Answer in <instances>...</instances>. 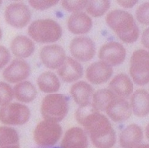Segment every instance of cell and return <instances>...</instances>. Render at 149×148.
<instances>
[{
	"label": "cell",
	"instance_id": "obj_34",
	"mask_svg": "<svg viewBox=\"0 0 149 148\" xmlns=\"http://www.w3.org/2000/svg\"><path fill=\"white\" fill-rule=\"evenodd\" d=\"M117 3L121 6L128 8L132 7L137 3V1H117Z\"/></svg>",
	"mask_w": 149,
	"mask_h": 148
},
{
	"label": "cell",
	"instance_id": "obj_33",
	"mask_svg": "<svg viewBox=\"0 0 149 148\" xmlns=\"http://www.w3.org/2000/svg\"><path fill=\"white\" fill-rule=\"evenodd\" d=\"M10 57V53L8 49L3 46H0V69L8 63Z\"/></svg>",
	"mask_w": 149,
	"mask_h": 148
},
{
	"label": "cell",
	"instance_id": "obj_19",
	"mask_svg": "<svg viewBox=\"0 0 149 148\" xmlns=\"http://www.w3.org/2000/svg\"><path fill=\"white\" fill-rule=\"evenodd\" d=\"M109 88L117 97L125 98L132 93L133 84L127 75L121 73L115 77L111 81Z\"/></svg>",
	"mask_w": 149,
	"mask_h": 148
},
{
	"label": "cell",
	"instance_id": "obj_31",
	"mask_svg": "<svg viewBox=\"0 0 149 148\" xmlns=\"http://www.w3.org/2000/svg\"><path fill=\"white\" fill-rule=\"evenodd\" d=\"M148 3L140 5L137 9L136 16L137 20L143 24L148 25Z\"/></svg>",
	"mask_w": 149,
	"mask_h": 148
},
{
	"label": "cell",
	"instance_id": "obj_2",
	"mask_svg": "<svg viewBox=\"0 0 149 148\" xmlns=\"http://www.w3.org/2000/svg\"><path fill=\"white\" fill-rule=\"evenodd\" d=\"M106 20L123 41L132 43L139 38V27L130 13L123 10H113L107 15Z\"/></svg>",
	"mask_w": 149,
	"mask_h": 148
},
{
	"label": "cell",
	"instance_id": "obj_6",
	"mask_svg": "<svg viewBox=\"0 0 149 148\" xmlns=\"http://www.w3.org/2000/svg\"><path fill=\"white\" fill-rule=\"evenodd\" d=\"M62 135V128L56 123L44 120L40 122L34 131V139L42 146H53Z\"/></svg>",
	"mask_w": 149,
	"mask_h": 148
},
{
	"label": "cell",
	"instance_id": "obj_26",
	"mask_svg": "<svg viewBox=\"0 0 149 148\" xmlns=\"http://www.w3.org/2000/svg\"><path fill=\"white\" fill-rule=\"evenodd\" d=\"M19 144V136L17 131L13 128L0 127V147Z\"/></svg>",
	"mask_w": 149,
	"mask_h": 148
},
{
	"label": "cell",
	"instance_id": "obj_25",
	"mask_svg": "<svg viewBox=\"0 0 149 148\" xmlns=\"http://www.w3.org/2000/svg\"><path fill=\"white\" fill-rule=\"evenodd\" d=\"M116 97L111 90L102 89L93 94V104L99 111H105L109 103Z\"/></svg>",
	"mask_w": 149,
	"mask_h": 148
},
{
	"label": "cell",
	"instance_id": "obj_4",
	"mask_svg": "<svg viewBox=\"0 0 149 148\" xmlns=\"http://www.w3.org/2000/svg\"><path fill=\"white\" fill-rule=\"evenodd\" d=\"M28 33L37 42L53 43L61 37L62 29L58 23L53 20H38L30 25Z\"/></svg>",
	"mask_w": 149,
	"mask_h": 148
},
{
	"label": "cell",
	"instance_id": "obj_18",
	"mask_svg": "<svg viewBox=\"0 0 149 148\" xmlns=\"http://www.w3.org/2000/svg\"><path fill=\"white\" fill-rule=\"evenodd\" d=\"M92 21L87 14L84 12H74L68 20L69 30L76 35L85 34L91 30Z\"/></svg>",
	"mask_w": 149,
	"mask_h": 148
},
{
	"label": "cell",
	"instance_id": "obj_13",
	"mask_svg": "<svg viewBox=\"0 0 149 148\" xmlns=\"http://www.w3.org/2000/svg\"><path fill=\"white\" fill-rule=\"evenodd\" d=\"M106 112L115 122H124L131 116L132 111L129 102L123 98L116 97L106 109Z\"/></svg>",
	"mask_w": 149,
	"mask_h": 148
},
{
	"label": "cell",
	"instance_id": "obj_24",
	"mask_svg": "<svg viewBox=\"0 0 149 148\" xmlns=\"http://www.w3.org/2000/svg\"><path fill=\"white\" fill-rule=\"evenodd\" d=\"M14 94L19 101L28 103L35 99L37 95V90L31 82L24 81L17 84L14 86Z\"/></svg>",
	"mask_w": 149,
	"mask_h": 148
},
{
	"label": "cell",
	"instance_id": "obj_40",
	"mask_svg": "<svg viewBox=\"0 0 149 148\" xmlns=\"http://www.w3.org/2000/svg\"><path fill=\"white\" fill-rule=\"evenodd\" d=\"M55 148H58V147H55Z\"/></svg>",
	"mask_w": 149,
	"mask_h": 148
},
{
	"label": "cell",
	"instance_id": "obj_22",
	"mask_svg": "<svg viewBox=\"0 0 149 148\" xmlns=\"http://www.w3.org/2000/svg\"><path fill=\"white\" fill-rule=\"evenodd\" d=\"M131 109L138 117H144L148 114V93L143 89H139L131 97Z\"/></svg>",
	"mask_w": 149,
	"mask_h": 148
},
{
	"label": "cell",
	"instance_id": "obj_9",
	"mask_svg": "<svg viewBox=\"0 0 149 148\" xmlns=\"http://www.w3.org/2000/svg\"><path fill=\"white\" fill-rule=\"evenodd\" d=\"M126 51L121 44L111 41L103 45L99 50V57L102 62L110 66L122 64L125 58Z\"/></svg>",
	"mask_w": 149,
	"mask_h": 148
},
{
	"label": "cell",
	"instance_id": "obj_36",
	"mask_svg": "<svg viewBox=\"0 0 149 148\" xmlns=\"http://www.w3.org/2000/svg\"><path fill=\"white\" fill-rule=\"evenodd\" d=\"M0 148H20L19 144V145H8V146H1Z\"/></svg>",
	"mask_w": 149,
	"mask_h": 148
},
{
	"label": "cell",
	"instance_id": "obj_14",
	"mask_svg": "<svg viewBox=\"0 0 149 148\" xmlns=\"http://www.w3.org/2000/svg\"><path fill=\"white\" fill-rule=\"evenodd\" d=\"M111 66L103 62H97L89 66L86 71L87 80L94 84L106 82L112 75Z\"/></svg>",
	"mask_w": 149,
	"mask_h": 148
},
{
	"label": "cell",
	"instance_id": "obj_17",
	"mask_svg": "<svg viewBox=\"0 0 149 148\" xmlns=\"http://www.w3.org/2000/svg\"><path fill=\"white\" fill-rule=\"evenodd\" d=\"M143 139L142 129L137 124L127 126L121 133L120 145L123 148H136L140 145Z\"/></svg>",
	"mask_w": 149,
	"mask_h": 148
},
{
	"label": "cell",
	"instance_id": "obj_10",
	"mask_svg": "<svg viewBox=\"0 0 149 148\" xmlns=\"http://www.w3.org/2000/svg\"><path fill=\"white\" fill-rule=\"evenodd\" d=\"M70 50L74 57L82 62L91 60L95 54V44L87 37L74 38L70 43Z\"/></svg>",
	"mask_w": 149,
	"mask_h": 148
},
{
	"label": "cell",
	"instance_id": "obj_27",
	"mask_svg": "<svg viewBox=\"0 0 149 148\" xmlns=\"http://www.w3.org/2000/svg\"><path fill=\"white\" fill-rule=\"evenodd\" d=\"M109 1H90L87 5V11L92 16L100 17L105 14L110 7Z\"/></svg>",
	"mask_w": 149,
	"mask_h": 148
},
{
	"label": "cell",
	"instance_id": "obj_21",
	"mask_svg": "<svg viewBox=\"0 0 149 148\" xmlns=\"http://www.w3.org/2000/svg\"><path fill=\"white\" fill-rule=\"evenodd\" d=\"M70 93L77 104L83 106L90 102L93 95V89L88 83L79 81L71 86Z\"/></svg>",
	"mask_w": 149,
	"mask_h": 148
},
{
	"label": "cell",
	"instance_id": "obj_35",
	"mask_svg": "<svg viewBox=\"0 0 149 148\" xmlns=\"http://www.w3.org/2000/svg\"><path fill=\"white\" fill-rule=\"evenodd\" d=\"M141 41L146 48L148 49V28L146 29L142 35Z\"/></svg>",
	"mask_w": 149,
	"mask_h": 148
},
{
	"label": "cell",
	"instance_id": "obj_7",
	"mask_svg": "<svg viewBox=\"0 0 149 148\" xmlns=\"http://www.w3.org/2000/svg\"><path fill=\"white\" fill-rule=\"evenodd\" d=\"M130 74L136 84L144 85L148 82V52L139 49L133 53L130 61Z\"/></svg>",
	"mask_w": 149,
	"mask_h": 148
},
{
	"label": "cell",
	"instance_id": "obj_30",
	"mask_svg": "<svg viewBox=\"0 0 149 148\" xmlns=\"http://www.w3.org/2000/svg\"><path fill=\"white\" fill-rule=\"evenodd\" d=\"M88 1H63V7L68 11L77 12L84 8Z\"/></svg>",
	"mask_w": 149,
	"mask_h": 148
},
{
	"label": "cell",
	"instance_id": "obj_15",
	"mask_svg": "<svg viewBox=\"0 0 149 148\" xmlns=\"http://www.w3.org/2000/svg\"><path fill=\"white\" fill-rule=\"evenodd\" d=\"M83 73L82 66L71 57H66L63 64L59 67L58 73L66 82H72L80 79Z\"/></svg>",
	"mask_w": 149,
	"mask_h": 148
},
{
	"label": "cell",
	"instance_id": "obj_32",
	"mask_svg": "<svg viewBox=\"0 0 149 148\" xmlns=\"http://www.w3.org/2000/svg\"><path fill=\"white\" fill-rule=\"evenodd\" d=\"M58 3V1H29V3L33 8L39 10H47L52 6H55Z\"/></svg>",
	"mask_w": 149,
	"mask_h": 148
},
{
	"label": "cell",
	"instance_id": "obj_16",
	"mask_svg": "<svg viewBox=\"0 0 149 148\" xmlns=\"http://www.w3.org/2000/svg\"><path fill=\"white\" fill-rule=\"evenodd\" d=\"M87 137L80 127H72L67 130L61 142L62 148H87Z\"/></svg>",
	"mask_w": 149,
	"mask_h": 148
},
{
	"label": "cell",
	"instance_id": "obj_39",
	"mask_svg": "<svg viewBox=\"0 0 149 148\" xmlns=\"http://www.w3.org/2000/svg\"><path fill=\"white\" fill-rule=\"evenodd\" d=\"M1 3H2V1H0V6L1 5Z\"/></svg>",
	"mask_w": 149,
	"mask_h": 148
},
{
	"label": "cell",
	"instance_id": "obj_12",
	"mask_svg": "<svg viewBox=\"0 0 149 148\" xmlns=\"http://www.w3.org/2000/svg\"><path fill=\"white\" fill-rule=\"evenodd\" d=\"M31 72L29 65L24 60L16 59L5 69L3 77L8 82L17 83L26 79Z\"/></svg>",
	"mask_w": 149,
	"mask_h": 148
},
{
	"label": "cell",
	"instance_id": "obj_5",
	"mask_svg": "<svg viewBox=\"0 0 149 148\" xmlns=\"http://www.w3.org/2000/svg\"><path fill=\"white\" fill-rule=\"evenodd\" d=\"M30 115L29 108L17 102L8 103L0 108V121L7 125L24 124L29 120Z\"/></svg>",
	"mask_w": 149,
	"mask_h": 148
},
{
	"label": "cell",
	"instance_id": "obj_29",
	"mask_svg": "<svg viewBox=\"0 0 149 148\" xmlns=\"http://www.w3.org/2000/svg\"><path fill=\"white\" fill-rule=\"evenodd\" d=\"M13 91L7 83L0 82V106H4L13 100Z\"/></svg>",
	"mask_w": 149,
	"mask_h": 148
},
{
	"label": "cell",
	"instance_id": "obj_28",
	"mask_svg": "<svg viewBox=\"0 0 149 148\" xmlns=\"http://www.w3.org/2000/svg\"><path fill=\"white\" fill-rule=\"evenodd\" d=\"M98 111L99 110L91 102L83 106H80L76 113V120L78 123L81 125L87 117Z\"/></svg>",
	"mask_w": 149,
	"mask_h": 148
},
{
	"label": "cell",
	"instance_id": "obj_23",
	"mask_svg": "<svg viewBox=\"0 0 149 148\" xmlns=\"http://www.w3.org/2000/svg\"><path fill=\"white\" fill-rule=\"evenodd\" d=\"M37 84L40 90L45 93H53L60 88V82L55 73L51 72L42 73L38 77Z\"/></svg>",
	"mask_w": 149,
	"mask_h": 148
},
{
	"label": "cell",
	"instance_id": "obj_20",
	"mask_svg": "<svg viewBox=\"0 0 149 148\" xmlns=\"http://www.w3.org/2000/svg\"><path fill=\"white\" fill-rule=\"evenodd\" d=\"M35 44L32 40L24 36H19L11 43L13 53L18 57L25 58L31 56L35 50Z\"/></svg>",
	"mask_w": 149,
	"mask_h": 148
},
{
	"label": "cell",
	"instance_id": "obj_38",
	"mask_svg": "<svg viewBox=\"0 0 149 148\" xmlns=\"http://www.w3.org/2000/svg\"><path fill=\"white\" fill-rule=\"evenodd\" d=\"M1 37H2V30L1 28H0V40H1Z\"/></svg>",
	"mask_w": 149,
	"mask_h": 148
},
{
	"label": "cell",
	"instance_id": "obj_1",
	"mask_svg": "<svg viewBox=\"0 0 149 148\" xmlns=\"http://www.w3.org/2000/svg\"><path fill=\"white\" fill-rule=\"evenodd\" d=\"M81 125L89 133L96 148H111L115 145V132L107 117L99 111L87 117Z\"/></svg>",
	"mask_w": 149,
	"mask_h": 148
},
{
	"label": "cell",
	"instance_id": "obj_3",
	"mask_svg": "<svg viewBox=\"0 0 149 148\" xmlns=\"http://www.w3.org/2000/svg\"><path fill=\"white\" fill-rule=\"evenodd\" d=\"M68 98L63 94H49L41 104V114L45 120L57 123L63 120L68 111Z\"/></svg>",
	"mask_w": 149,
	"mask_h": 148
},
{
	"label": "cell",
	"instance_id": "obj_11",
	"mask_svg": "<svg viewBox=\"0 0 149 148\" xmlns=\"http://www.w3.org/2000/svg\"><path fill=\"white\" fill-rule=\"evenodd\" d=\"M40 56L42 63L50 69L59 68L66 58L64 49L56 44L43 47L40 51Z\"/></svg>",
	"mask_w": 149,
	"mask_h": 148
},
{
	"label": "cell",
	"instance_id": "obj_37",
	"mask_svg": "<svg viewBox=\"0 0 149 148\" xmlns=\"http://www.w3.org/2000/svg\"><path fill=\"white\" fill-rule=\"evenodd\" d=\"M136 148H149L148 145L147 144H143V145H140Z\"/></svg>",
	"mask_w": 149,
	"mask_h": 148
},
{
	"label": "cell",
	"instance_id": "obj_8",
	"mask_svg": "<svg viewBox=\"0 0 149 148\" xmlns=\"http://www.w3.org/2000/svg\"><path fill=\"white\" fill-rule=\"evenodd\" d=\"M4 17L8 24L21 28L29 23L31 19V12L26 5L22 3H13L6 8Z\"/></svg>",
	"mask_w": 149,
	"mask_h": 148
}]
</instances>
